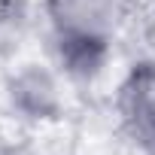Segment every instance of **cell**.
I'll return each mask as SVG.
<instances>
[{
    "label": "cell",
    "mask_w": 155,
    "mask_h": 155,
    "mask_svg": "<svg viewBox=\"0 0 155 155\" xmlns=\"http://www.w3.org/2000/svg\"><path fill=\"white\" fill-rule=\"evenodd\" d=\"M58 61L70 73H97L128 18V0H43Z\"/></svg>",
    "instance_id": "cell-1"
},
{
    "label": "cell",
    "mask_w": 155,
    "mask_h": 155,
    "mask_svg": "<svg viewBox=\"0 0 155 155\" xmlns=\"http://www.w3.org/2000/svg\"><path fill=\"white\" fill-rule=\"evenodd\" d=\"M116 116L128 143L140 155H155V61L128 67L116 88Z\"/></svg>",
    "instance_id": "cell-2"
},
{
    "label": "cell",
    "mask_w": 155,
    "mask_h": 155,
    "mask_svg": "<svg viewBox=\"0 0 155 155\" xmlns=\"http://www.w3.org/2000/svg\"><path fill=\"white\" fill-rule=\"evenodd\" d=\"M9 97L18 110H25L34 119H46L58 110V85L46 70H37V67H28L25 73H18Z\"/></svg>",
    "instance_id": "cell-3"
}]
</instances>
